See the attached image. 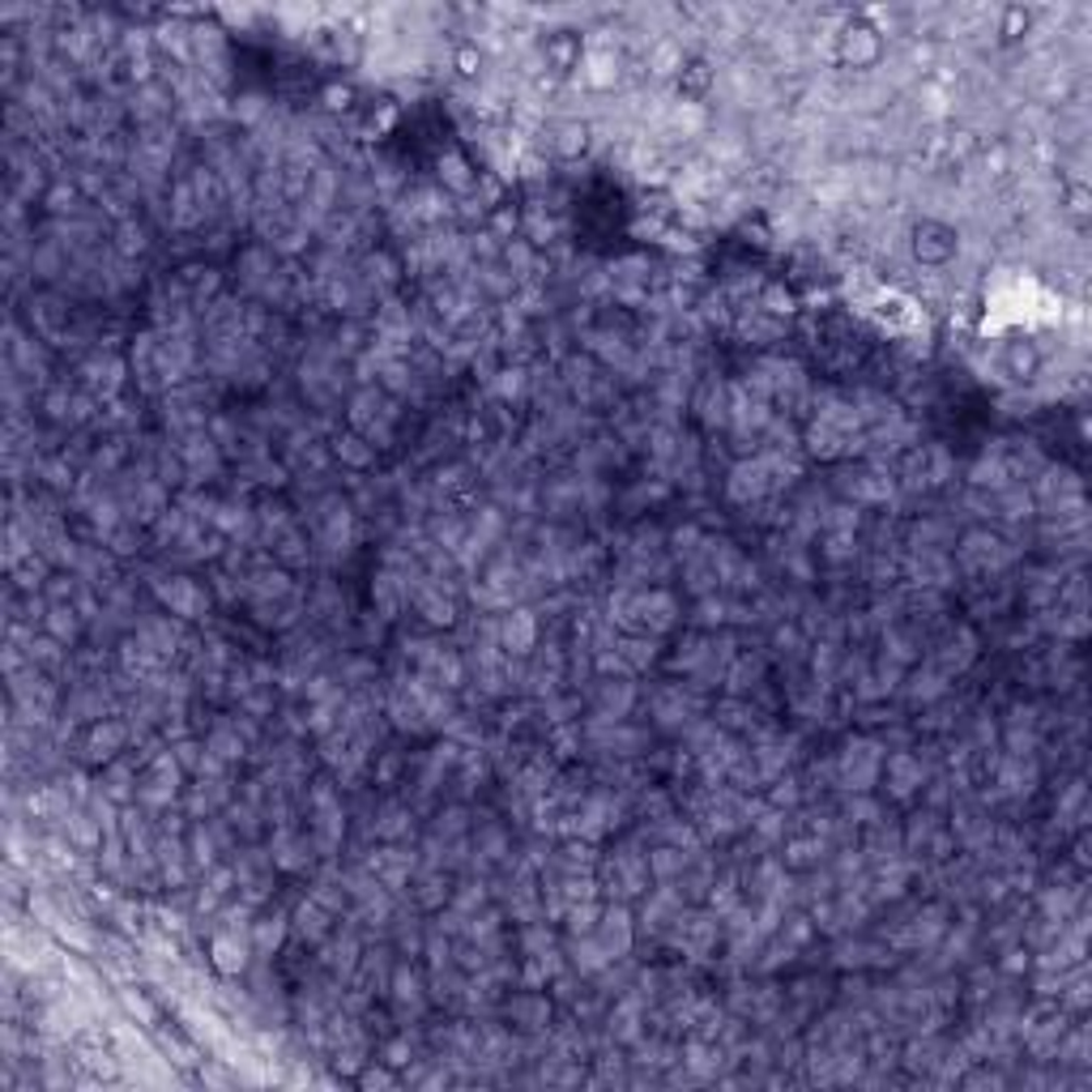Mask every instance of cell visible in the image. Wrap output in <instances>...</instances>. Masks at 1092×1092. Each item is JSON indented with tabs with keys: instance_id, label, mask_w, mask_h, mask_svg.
<instances>
[{
	"instance_id": "cell-18",
	"label": "cell",
	"mask_w": 1092,
	"mask_h": 1092,
	"mask_svg": "<svg viewBox=\"0 0 1092 1092\" xmlns=\"http://www.w3.org/2000/svg\"><path fill=\"white\" fill-rule=\"evenodd\" d=\"M363 1089H398L401 1084V1076L389 1067V1063H376V1067H363L359 1076H354Z\"/></svg>"
},
{
	"instance_id": "cell-15",
	"label": "cell",
	"mask_w": 1092,
	"mask_h": 1092,
	"mask_svg": "<svg viewBox=\"0 0 1092 1092\" xmlns=\"http://www.w3.org/2000/svg\"><path fill=\"white\" fill-rule=\"evenodd\" d=\"M333 452H338V461H347L350 470H367V465H376V445H372V440H363L359 432L338 436V440H333Z\"/></svg>"
},
{
	"instance_id": "cell-10",
	"label": "cell",
	"mask_w": 1092,
	"mask_h": 1092,
	"mask_svg": "<svg viewBox=\"0 0 1092 1092\" xmlns=\"http://www.w3.org/2000/svg\"><path fill=\"white\" fill-rule=\"evenodd\" d=\"M499 645L512 657H525L530 648H538V619L534 610H512L508 619H499Z\"/></svg>"
},
{
	"instance_id": "cell-9",
	"label": "cell",
	"mask_w": 1092,
	"mask_h": 1092,
	"mask_svg": "<svg viewBox=\"0 0 1092 1092\" xmlns=\"http://www.w3.org/2000/svg\"><path fill=\"white\" fill-rule=\"evenodd\" d=\"M973 662H978V636L969 628H951L944 636V648L935 653V666L951 679V675H964Z\"/></svg>"
},
{
	"instance_id": "cell-5",
	"label": "cell",
	"mask_w": 1092,
	"mask_h": 1092,
	"mask_svg": "<svg viewBox=\"0 0 1092 1092\" xmlns=\"http://www.w3.org/2000/svg\"><path fill=\"white\" fill-rule=\"evenodd\" d=\"M594 935L602 939V947H606L615 960H628V951L636 944V922H632V913H628L623 900L602 905V922H597Z\"/></svg>"
},
{
	"instance_id": "cell-1",
	"label": "cell",
	"mask_w": 1092,
	"mask_h": 1092,
	"mask_svg": "<svg viewBox=\"0 0 1092 1092\" xmlns=\"http://www.w3.org/2000/svg\"><path fill=\"white\" fill-rule=\"evenodd\" d=\"M879 773H884V747L875 743V739H858V743H849L833 760V777L849 794H871L875 781H879Z\"/></svg>"
},
{
	"instance_id": "cell-2",
	"label": "cell",
	"mask_w": 1092,
	"mask_h": 1092,
	"mask_svg": "<svg viewBox=\"0 0 1092 1092\" xmlns=\"http://www.w3.org/2000/svg\"><path fill=\"white\" fill-rule=\"evenodd\" d=\"M726 496L730 503H764L768 496H777V478H773V465L764 452H751V457H739L730 465V478H726Z\"/></svg>"
},
{
	"instance_id": "cell-8",
	"label": "cell",
	"mask_w": 1092,
	"mask_h": 1092,
	"mask_svg": "<svg viewBox=\"0 0 1092 1092\" xmlns=\"http://www.w3.org/2000/svg\"><path fill=\"white\" fill-rule=\"evenodd\" d=\"M503 1011H508V1020H512L521 1033H546V1024H550V998L538 991L512 994V998L503 1003Z\"/></svg>"
},
{
	"instance_id": "cell-7",
	"label": "cell",
	"mask_w": 1092,
	"mask_h": 1092,
	"mask_svg": "<svg viewBox=\"0 0 1092 1092\" xmlns=\"http://www.w3.org/2000/svg\"><path fill=\"white\" fill-rule=\"evenodd\" d=\"M291 935H295L299 944L320 947L329 935H333V913H329L325 905H316L312 896H307V900H299V909L291 913Z\"/></svg>"
},
{
	"instance_id": "cell-17",
	"label": "cell",
	"mask_w": 1092,
	"mask_h": 1092,
	"mask_svg": "<svg viewBox=\"0 0 1092 1092\" xmlns=\"http://www.w3.org/2000/svg\"><path fill=\"white\" fill-rule=\"evenodd\" d=\"M585 146H590V129H585L581 120H568V124H559V129H555V142H550V149H555L559 158H572V154H581Z\"/></svg>"
},
{
	"instance_id": "cell-14",
	"label": "cell",
	"mask_w": 1092,
	"mask_h": 1092,
	"mask_svg": "<svg viewBox=\"0 0 1092 1092\" xmlns=\"http://www.w3.org/2000/svg\"><path fill=\"white\" fill-rule=\"evenodd\" d=\"M146 248H149L146 222H137V218H120V227H116V256H120V260H133V256H142Z\"/></svg>"
},
{
	"instance_id": "cell-11",
	"label": "cell",
	"mask_w": 1092,
	"mask_h": 1092,
	"mask_svg": "<svg viewBox=\"0 0 1092 1092\" xmlns=\"http://www.w3.org/2000/svg\"><path fill=\"white\" fill-rule=\"evenodd\" d=\"M440 189H445L448 197H470L474 189H478V171H474V162L465 158V154H457V149H448V154H440Z\"/></svg>"
},
{
	"instance_id": "cell-6",
	"label": "cell",
	"mask_w": 1092,
	"mask_h": 1092,
	"mask_svg": "<svg viewBox=\"0 0 1092 1092\" xmlns=\"http://www.w3.org/2000/svg\"><path fill=\"white\" fill-rule=\"evenodd\" d=\"M291 935V913H282V909H265V913H256L252 918V956L256 960H274V951L282 947V939Z\"/></svg>"
},
{
	"instance_id": "cell-13",
	"label": "cell",
	"mask_w": 1092,
	"mask_h": 1092,
	"mask_svg": "<svg viewBox=\"0 0 1092 1092\" xmlns=\"http://www.w3.org/2000/svg\"><path fill=\"white\" fill-rule=\"evenodd\" d=\"M947 675L939 666H926V670H913L909 675V683H905V695H909V704H935V700H944L947 695Z\"/></svg>"
},
{
	"instance_id": "cell-16",
	"label": "cell",
	"mask_w": 1092,
	"mask_h": 1092,
	"mask_svg": "<svg viewBox=\"0 0 1092 1092\" xmlns=\"http://www.w3.org/2000/svg\"><path fill=\"white\" fill-rule=\"evenodd\" d=\"M563 922H568V935H594L597 922H602V905H597L594 896L590 900H572L563 909Z\"/></svg>"
},
{
	"instance_id": "cell-3",
	"label": "cell",
	"mask_w": 1092,
	"mask_h": 1092,
	"mask_svg": "<svg viewBox=\"0 0 1092 1092\" xmlns=\"http://www.w3.org/2000/svg\"><path fill=\"white\" fill-rule=\"evenodd\" d=\"M154 597L175 615V619H205L209 615V590L193 577H158Z\"/></svg>"
},
{
	"instance_id": "cell-19",
	"label": "cell",
	"mask_w": 1092,
	"mask_h": 1092,
	"mask_svg": "<svg viewBox=\"0 0 1092 1092\" xmlns=\"http://www.w3.org/2000/svg\"><path fill=\"white\" fill-rule=\"evenodd\" d=\"M405 768V755L401 751H385V760L376 764V786H393Z\"/></svg>"
},
{
	"instance_id": "cell-4",
	"label": "cell",
	"mask_w": 1092,
	"mask_h": 1092,
	"mask_svg": "<svg viewBox=\"0 0 1092 1092\" xmlns=\"http://www.w3.org/2000/svg\"><path fill=\"white\" fill-rule=\"evenodd\" d=\"M133 747V726L124 717H102L95 726H86L82 739V760L86 764H111Z\"/></svg>"
},
{
	"instance_id": "cell-12",
	"label": "cell",
	"mask_w": 1092,
	"mask_h": 1092,
	"mask_svg": "<svg viewBox=\"0 0 1092 1092\" xmlns=\"http://www.w3.org/2000/svg\"><path fill=\"white\" fill-rule=\"evenodd\" d=\"M205 747H209V751H214V755H218L222 764H240V760L248 755L252 743L244 739V735H240V726H235L231 717H222V721H214V726H209V735H205Z\"/></svg>"
}]
</instances>
